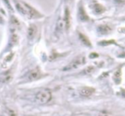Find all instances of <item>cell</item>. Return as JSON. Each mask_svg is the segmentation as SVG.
<instances>
[{
	"label": "cell",
	"mask_w": 125,
	"mask_h": 116,
	"mask_svg": "<svg viewBox=\"0 0 125 116\" xmlns=\"http://www.w3.org/2000/svg\"><path fill=\"white\" fill-rule=\"evenodd\" d=\"M64 28H65L64 21H63V19H62V18L60 17L58 20H57V25H56L55 34L57 35V36L60 35L61 33H62V32L64 31Z\"/></svg>",
	"instance_id": "obj_6"
},
{
	"label": "cell",
	"mask_w": 125,
	"mask_h": 116,
	"mask_svg": "<svg viewBox=\"0 0 125 116\" xmlns=\"http://www.w3.org/2000/svg\"><path fill=\"white\" fill-rule=\"evenodd\" d=\"M63 21H64V24H65V29L68 30L69 28H70V10H69L68 8L65 9Z\"/></svg>",
	"instance_id": "obj_11"
},
{
	"label": "cell",
	"mask_w": 125,
	"mask_h": 116,
	"mask_svg": "<svg viewBox=\"0 0 125 116\" xmlns=\"http://www.w3.org/2000/svg\"><path fill=\"white\" fill-rule=\"evenodd\" d=\"M94 56L97 57V56H98V55H97V54H93V55L91 54V55H90V57H94Z\"/></svg>",
	"instance_id": "obj_19"
},
{
	"label": "cell",
	"mask_w": 125,
	"mask_h": 116,
	"mask_svg": "<svg viewBox=\"0 0 125 116\" xmlns=\"http://www.w3.org/2000/svg\"><path fill=\"white\" fill-rule=\"evenodd\" d=\"M113 43H115L113 40H111V41H102V42H100V43H99V45H108V44H113Z\"/></svg>",
	"instance_id": "obj_16"
},
{
	"label": "cell",
	"mask_w": 125,
	"mask_h": 116,
	"mask_svg": "<svg viewBox=\"0 0 125 116\" xmlns=\"http://www.w3.org/2000/svg\"><path fill=\"white\" fill-rule=\"evenodd\" d=\"M91 8H92L93 11H94L96 15H100L106 10L105 7L103 6L101 4H99V2H97V1H94V2L92 3Z\"/></svg>",
	"instance_id": "obj_5"
},
{
	"label": "cell",
	"mask_w": 125,
	"mask_h": 116,
	"mask_svg": "<svg viewBox=\"0 0 125 116\" xmlns=\"http://www.w3.org/2000/svg\"><path fill=\"white\" fill-rule=\"evenodd\" d=\"M86 62V57L84 55H79L76 56L75 58H74L67 66H65L62 68L63 71H69V70H73L75 68H78L79 67H81L82 65L85 64Z\"/></svg>",
	"instance_id": "obj_3"
},
{
	"label": "cell",
	"mask_w": 125,
	"mask_h": 116,
	"mask_svg": "<svg viewBox=\"0 0 125 116\" xmlns=\"http://www.w3.org/2000/svg\"><path fill=\"white\" fill-rule=\"evenodd\" d=\"M52 99V92L49 89H43L39 90L35 95V100L39 103H47Z\"/></svg>",
	"instance_id": "obj_2"
},
{
	"label": "cell",
	"mask_w": 125,
	"mask_h": 116,
	"mask_svg": "<svg viewBox=\"0 0 125 116\" xmlns=\"http://www.w3.org/2000/svg\"><path fill=\"white\" fill-rule=\"evenodd\" d=\"M98 116H109V114H108L106 112H104V111H102V112L99 113Z\"/></svg>",
	"instance_id": "obj_17"
},
{
	"label": "cell",
	"mask_w": 125,
	"mask_h": 116,
	"mask_svg": "<svg viewBox=\"0 0 125 116\" xmlns=\"http://www.w3.org/2000/svg\"><path fill=\"white\" fill-rule=\"evenodd\" d=\"M15 5L17 9V11L21 15L25 16H28V18H40L42 16L33 9L32 6L28 4L25 2H21V1H15Z\"/></svg>",
	"instance_id": "obj_1"
},
{
	"label": "cell",
	"mask_w": 125,
	"mask_h": 116,
	"mask_svg": "<svg viewBox=\"0 0 125 116\" xmlns=\"http://www.w3.org/2000/svg\"><path fill=\"white\" fill-rule=\"evenodd\" d=\"M65 1H68V0H65Z\"/></svg>",
	"instance_id": "obj_20"
},
{
	"label": "cell",
	"mask_w": 125,
	"mask_h": 116,
	"mask_svg": "<svg viewBox=\"0 0 125 116\" xmlns=\"http://www.w3.org/2000/svg\"><path fill=\"white\" fill-rule=\"evenodd\" d=\"M94 69H95V68H94V66H88L82 71V73H84V74H89V73H93V72L94 71Z\"/></svg>",
	"instance_id": "obj_15"
},
{
	"label": "cell",
	"mask_w": 125,
	"mask_h": 116,
	"mask_svg": "<svg viewBox=\"0 0 125 116\" xmlns=\"http://www.w3.org/2000/svg\"><path fill=\"white\" fill-rule=\"evenodd\" d=\"M113 80H114V82L116 85L120 84V82H121V69H117L114 73V74H113Z\"/></svg>",
	"instance_id": "obj_14"
},
{
	"label": "cell",
	"mask_w": 125,
	"mask_h": 116,
	"mask_svg": "<svg viewBox=\"0 0 125 116\" xmlns=\"http://www.w3.org/2000/svg\"><path fill=\"white\" fill-rule=\"evenodd\" d=\"M37 33V27L35 25L32 24L29 26L28 27V37L29 39H33V38L35 37Z\"/></svg>",
	"instance_id": "obj_10"
},
{
	"label": "cell",
	"mask_w": 125,
	"mask_h": 116,
	"mask_svg": "<svg viewBox=\"0 0 125 116\" xmlns=\"http://www.w3.org/2000/svg\"><path fill=\"white\" fill-rule=\"evenodd\" d=\"M79 38H80V40L82 41V43L83 44V45H87V46H88V47L92 46L90 40L88 39V38H87V36H85L84 34H82V33H79Z\"/></svg>",
	"instance_id": "obj_13"
},
{
	"label": "cell",
	"mask_w": 125,
	"mask_h": 116,
	"mask_svg": "<svg viewBox=\"0 0 125 116\" xmlns=\"http://www.w3.org/2000/svg\"><path fill=\"white\" fill-rule=\"evenodd\" d=\"M118 32H120V33H125V27L120 28V29L118 30Z\"/></svg>",
	"instance_id": "obj_18"
},
{
	"label": "cell",
	"mask_w": 125,
	"mask_h": 116,
	"mask_svg": "<svg viewBox=\"0 0 125 116\" xmlns=\"http://www.w3.org/2000/svg\"><path fill=\"white\" fill-rule=\"evenodd\" d=\"M78 17L81 21H87L89 20L88 16H87V13H86L82 3L80 4L79 8H78Z\"/></svg>",
	"instance_id": "obj_8"
},
{
	"label": "cell",
	"mask_w": 125,
	"mask_h": 116,
	"mask_svg": "<svg viewBox=\"0 0 125 116\" xmlns=\"http://www.w3.org/2000/svg\"><path fill=\"white\" fill-rule=\"evenodd\" d=\"M11 79H12V74H11V72L10 71H7L5 73H4L1 77H0V80L1 82L3 83H7V82L10 81Z\"/></svg>",
	"instance_id": "obj_12"
},
{
	"label": "cell",
	"mask_w": 125,
	"mask_h": 116,
	"mask_svg": "<svg viewBox=\"0 0 125 116\" xmlns=\"http://www.w3.org/2000/svg\"><path fill=\"white\" fill-rule=\"evenodd\" d=\"M119 1H121V0H119Z\"/></svg>",
	"instance_id": "obj_21"
},
{
	"label": "cell",
	"mask_w": 125,
	"mask_h": 116,
	"mask_svg": "<svg viewBox=\"0 0 125 116\" xmlns=\"http://www.w3.org/2000/svg\"><path fill=\"white\" fill-rule=\"evenodd\" d=\"M97 30H98V33H99V34L107 35V34H109V33H111V31H112V28H111V27H110L109 25H107V24H101V25H99V26L98 27Z\"/></svg>",
	"instance_id": "obj_7"
},
{
	"label": "cell",
	"mask_w": 125,
	"mask_h": 116,
	"mask_svg": "<svg viewBox=\"0 0 125 116\" xmlns=\"http://www.w3.org/2000/svg\"><path fill=\"white\" fill-rule=\"evenodd\" d=\"M95 91L94 88H92V87H88V86H85V87H82L80 89V93L82 96L83 97H90L92 94H94V92Z\"/></svg>",
	"instance_id": "obj_9"
},
{
	"label": "cell",
	"mask_w": 125,
	"mask_h": 116,
	"mask_svg": "<svg viewBox=\"0 0 125 116\" xmlns=\"http://www.w3.org/2000/svg\"><path fill=\"white\" fill-rule=\"evenodd\" d=\"M42 77H43V74L41 73V71L39 68H36L28 72V74L26 75V80L27 81H34V80H40Z\"/></svg>",
	"instance_id": "obj_4"
}]
</instances>
